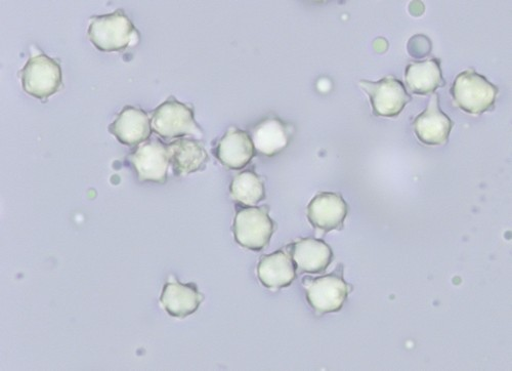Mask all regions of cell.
<instances>
[{"label": "cell", "mask_w": 512, "mask_h": 371, "mask_svg": "<svg viewBox=\"0 0 512 371\" xmlns=\"http://www.w3.org/2000/svg\"><path fill=\"white\" fill-rule=\"evenodd\" d=\"M451 95L455 105L461 110L480 115L493 108L498 89L485 76L469 69L455 78Z\"/></svg>", "instance_id": "obj_1"}, {"label": "cell", "mask_w": 512, "mask_h": 371, "mask_svg": "<svg viewBox=\"0 0 512 371\" xmlns=\"http://www.w3.org/2000/svg\"><path fill=\"white\" fill-rule=\"evenodd\" d=\"M88 34L99 51L120 52L131 46L136 28L124 13L118 11L94 18Z\"/></svg>", "instance_id": "obj_2"}, {"label": "cell", "mask_w": 512, "mask_h": 371, "mask_svg": "<svg viewBox=\"0 0 512 371\" xmlns=\"http://www.w3.org/2000/svg\"><path fill=\"white\" fill-rule=\"evenodd\" d=\"M21 78L24 92L41 100L54 96L62 87L61 66L47 55L32 57L23 68Z\"/></svg>", "instance_id": "obj_3"}, {"label": "cell", "mask_w": 512, "mask_h": 371, "mask_svg": "<svg viewBox=\"0 0 512 371\" xmlns=\"http://www.w3.org/2000/svg\"><path fill=\"white\" fill-rule=\"evenodd\" d=\"M151 126L157 135L166 139L202 137L193 110L177 101H166L161 104L153 113Z\"/></svg>", "instance_id": "obj_4"}, {"label": "cell", "mask_w": 512, "mask_h": 371, "mask_svg": "<svg viewBox=\"0 0 512 371\" xmlns=\"http://www.w3.org/2000/svg\"><path fill=\"white\" fill-rule=\"evenodd\" d=\"M274 230L275 225L268 212L260 208H249L238 212L233 226L236 241L254 252L265 249Z\"/></svg>", "instance_id": "obj_5"}, {"label": "cell", "mask_w": 512, "mask_h": 371, "mask_svg": "<svg viewBox=\"0 0 512 371\" xmlns=\"http://www.w3.org/2000/svg\"><path fill=\"white\" fill-rule=\"evenodd\" d=\"M360 86L368 94L376 116L396 117L411 101L405 86L393 76L376 82L362 80Z\"/></svg>", "instance_id": "obj_6"}, {"label": "cell", "mask_w": 512, "mask_h": 371, "mask_svg": "<svg viewBox=\"0 0 512 371\" xmlns=\"http://www.w3.org/2000/svg\"><path fill=\"white\" fill-rule=\"evenodd\" d=\"M413 127L418 140L425 145L441 146L448 142L453 122L441 110L438 95L431 97L425 110L415 118Z\"/></svg>", "instance_id": "obj_7"}, {"label": "cell", "mask_w": 512, "mask_h": 371, "mask_svg": "<svg viewBox=\"0 0 512 371\" xmlns=\"http://www.w3.org/2000/svg\"><path fill=\"white\" fill-rule=\"evenodd\" d=\"M349 295L346 281L335 275L314 279L307 285V298L314 310L319 313H333L343 308Z\"/></svg>", "instance_id": "obj_8"}, {"label": "cell", "mask_w": 512, "mask_h": 371, "mask_svg": "<svg viewBox=\"0 0 512 371\" xmlns=\"http://www.w3.org/2000/svg\"><path fill=\"white\" fill-rule=\"evenodd\" d=\"M131 161L140 181L159 184L167 181L170 155L168 147L160 141L153 140L139 147Z\"/></svg>", "instance_id": "obj_9"}, {"label": "cell", "mask_w": 512, "mask_h": 371, "mask_svg": "<svg viewBox=\"0 0 512 371\" xmlns=\"http://www.w3.org/2000/svg\"><path fill=\"white\" fill-rule=\"evenodd\" d=\"M348 212V204L341 195L323 192L310 202L308 219L315 228L329 232L343 227Z\"/></svg>", "instance_id": "obj_10"}, {"label": "cell", "mask_w": 512, "mask_h": 371, "mask_svg": "<svg viewBox=\"0 0 512 371\" xmlns=\"http://www.w3.org/2000/svg\"><path fill=\"white\" fill-rule=\"evenodd\" d=\"M109 131L121 144L136 146L145 143L150 138L152 126L145 111L126 107L112 123Z\"/></svg>", "instance_id": "obj_11"}, {"label": "cell", "mask_w": 512, "mask_h": 371, "mask_svg": "<svg viewBox=\"0 0 512 371\" xmlns=\"http://www.w3.org/2000/svg\"><path fill=\"white\" fill-rule=\"evenodd\" d=\"M203 296L193 284L166 283L160 298L165 311L173 317L186 318L195 313Z\"/></svg>", "instance_id": "obj_12"}, {"label": "cell", "mask_w": 512, "mask_h": 371, "mask_svg": "<svg viewBox=\"0 0 512 371\" xmlns=\"http://www.w3.org/2000/svg\"><path fill=\"white\" fill-rule=\"evenodd\" d=\"M332 250L319 239L307 238L297 241L292 246V260L298 270L318 274L331 264Z\"/></svg>", "instance_id": "obj_13"}, {"label": "cell", "mask_w": 512, "mask_h": 371, "mask_svg": "<svg viewBox=\"0 0 512 371\" xmlns=\"http://www.w3.org/2000/svg\"><path fill=\"white\" fill-rule=\"evenodd\" d=\"M252 139L247 133L232 129L219 143L217 156L230 170H242L254 156Z\"/></svg>", "instance_id": "obj_14"}, {"label": "cell", "mask_w": 512, "mask_h": 371, "mask_svg": "<svg viewBox=\"0 0 512 371\" xmlns=\"http://www.w3.org/2000/svg\"><path fill=\"white\" fill-rule=\"evenodd\" d=\"M407 87L414 94L425 96L444 85L440 61L436 59L410 63L405 72Z\"/></svg>", "instance_id": "obj_15"}, {"label": "cell", "mask_w": 512, "mask_h": 371, "mask_svg": "<svg viewBox=\"0 0 512 371\" xmlns=\"http://www.w3.org/2000/svg\"><path fill=\"white\" fill-rule=\"evenodd\" d=\"M170 162L178 176H186L200 171L208 160L203 146L191 139H181L169 144Z\"/></svg>", "instance_id": "obj_16"}, {"label": "cell", "mask_w": 512, "mask_h": 371, "mask_svg": "<svg viewBox=\"0 0 512 371\" xmlns=\"http://www.w3.org/2000/svg\"><path fill=\"white\" fill-rule=\"evenodd\" d=\"M289 142V135L284 123L275 118L264 120L253 131L254 149L261 154L273 156L284 150Z\"/></svg>", "instance_id": "obj_17"}, {"label": "cell", "mask_w": 512, "mask_h": 371, "mask_svg": "<svg viewBox=\"0 0 512 371\" xmlns=\"http://www.w3.org/2000/svg\"><path fill=\"white\" fill-rule=\"evenodd\" d=\"M261 282L270 288L289 286L295 279V268L291 259L278 251L261 259L258 267Z\"/></svg>", "instance_id": "obj_18"}, {"label": "cell", "mask_w": 512, "mask_h": 371, "mask_svg": "<svg viewBox=\"0 0 512 371\" xmlns=\"http://www.w3.org/2000/svg\"><path fill=\"white\" fill-rule=\"evenodd\" d=\"M230 191L235 200L246 206H255L266 197L264 182L252 172L238 175L233 180Z\"/></svg>", "instance_id": "obj_19"}]
</instances>
